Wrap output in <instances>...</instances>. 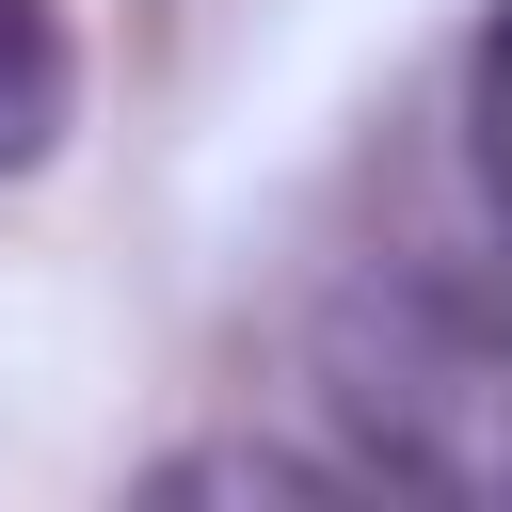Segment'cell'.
<instances>
[{"instance_id":"6da1fadb","label":"cell","mask_w":512,"mask_h":512,"mask_svg":"<svg viewBox=\"0 0 512 512\" xmlns=\"http://www.w3.org/2000/svg\"><path fill=\"white\" fill-rule=\"evenodd\" d=\"M80 112V48H64V0H0V176H32Z\"/></svg>"},{"instance_id":"7a4b0ae2","label":"cell","mask_w":512,"mask_h":512,"mask_svg":"<svg viewBox=\"0 0 512 512\" xmlns=\"http://www.w3.org/2000/svg\"><path fill=\"white\" fill-rule=\"evenodd\" d=\"M144 496H352L336 464H304V448H176Z\"/></svg>"},{"instance_id":"3957f363","label":"cell","mask_w":512,"mask_h":512,"mask_svg":"<svg viewBox=\"0 0 512 512\" xmlns=\"http://www.w3.org/2000/svg\"><path fill=\"white\" fill-rule=\"evenodd\" d=\"M480 176H496V224H512V0L480 16Z\"/></svg>"}]
</instances>
